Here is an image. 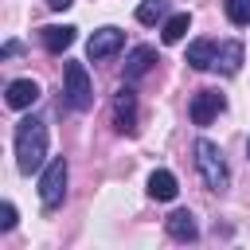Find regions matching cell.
Returning <instances> with one entry per match:
<instances>
[{
	"label": "cell",
	"mask_w": 250,
	"mask_h": 250,
	"mask_svg": "<svg viewBox=\"0 0 250 250\" xmlns=\"http://www.w3.org/2000/svg\"><path fill=\"white\" fill-rule=\"evenodd\" d=\"M47 156V125L39 117H23L16 125V164L20 172H39Z\"/></svg>",
	"instance_id": "6da1fadb"
},
{
	"label": "cell",
	"mask_w": 250,
	"mask_h": 250,
	"mask_svg": "<svg viewBox=\"0 0 250 250\" xmlns=\"http://www.w3.org/2000/svg\"><path fill=\"white\" fill-rule=\"evenodd\" d=\"M195 168H199V176H203V184H207L211 191H223V188H227V164H223V152H219V145H211L207 137L195 141Z\"/></svg>",
	"instance_id": "7a4b0ae2"
},
{
	"label": "cell",
	"mask_w": 250,
	"mask_h": 250,
	"mask_svg": "<svg viewBox=\"0 0 250 250\" xmlns=\"http://www.w3.org/2000/svg\"><path fill=\"white\" fill-rule=\"evenodd\" d=\"M39 199H43L47 211H55V207L66 199V160H62V156L47 160V168H43V176H39Z\"/></svg>",
	"instance_id": "3957f363"
},
{
	"label": "cell",
	"mask_w": 250,
	"mask_h": 250,
	"mask_svg": "<svg viewBox=\"0 0 250 250\" xmlns=\"http://www.w3.org/2000/svg\"><path fill=\"white\" fill-rule=\"evenodd\" d=\"M66 105L70 109H90L94 102V86H90V74L82 62H66Z\"/></svg>",
	"instance_id": "277c9868"
},
{
	"label": "cell",
	"mask_w": 250,
	"mask_h": 250,
	"mask_svg": "<svg viewBox=\"0 0 250 250\" xmlns=\"http://www.w3.org/2000/svg\"><path fill=\"white\" fill-rule=\"evenodd\" d=\"M125 47V31L121 27H98L94 35H90V43H86V55H90V62H105L109 55H117Z\"/></svg>",
	"instance_id": "5b68a950"
},
{
	"label": "cell",
	"mask_w": 250,
	"mask_h": 250,
	"mask_svg": "<svg viewBox=\"0 0 250 250\" xmlns=\"http://www.w3.org/2000/svg\"><path fill=\"white\" fill-rule=\"evenodd\" d=\"M223 105H227V98H223L219 90H199V94L191 98V121H195V125H211Z\"/></svg>",
	"instance_id": "8992f818"
},
{
	"label": "cell",
	"mask_w": 250,
	"mask_h": 250,
	"mask_svg": "<svg viewBox=\"0 0 250 250\" xmlns=\"http://www.w3.org/2000/svg\"><path fill=\"white\" fill-rule=\"evenodd\" d=\"M113 125H117L121 133H133V129H137V94H133L129 86H121L117 98H113Z\"/></svg>",
	"instance_id": "52a82bcc"
},
{
	"label": "cell",
	"mask_w": 250,
	"mask_h": 250,
	"mask_svg": "<svg viewBox=\"0 0 250 250\" xmlns=\"http://www.w3.org/2000/svg\"><path fill=\"white\" fill-rule=\"evenodd\" d=\"M8 105L12 109H27V105H35L39 102V82H31V78H16V82H8Z\"/></svg>",
	"instance_id": "ba28073f"
},
{
	"label": "cell",
	"mask_w": 250,
	"mask_h": 250,
	"mask_svg": "<svg viewBox=\"0 0 250 250\" xmlns=\"http://www.w3.org/2000/svg\"><path fill=\"white\" fill-rule=\"evenodd\" d=\"M152 62H156V47H133L129 59H125V78H129V82L145 78V74L152 70Z\"/></svg>",
	"instance_id": "9c48e42d"
},
{
	"label": "cell",
	"mask_w": 250,
	"mask_h": 250,
	"mask_svg": "<svg viewBox=\"0 0 250 250\" xmlns=\"http://www.w3.org/2000/svg\"><path fill=\"white\" fill-rule=\"evenodd\" d=\"M164 227H168V234H172L176 242H191V238L199 234V227H195V215H191V211H172V215L164 219Z\"/></svg>",
	"instance_id": "30bf717a"
},
{
	"label": "cell",
	"mask_w": 250,
	"mask_h": 250,
	"mask_svg": "<svg viewBox=\"0 0 250 250\" xmlns=\"http://www.w3.org/2000/svg\"><path fill=\"white\" fill-rule=\"evenodd\" d=\"M176 191H180V184H176V176H172L168 168H156V172L148 176V195H152V199L168 203V199H176Z\"/></svg>",
	"instance_id": "8fae6325"
},
{
	"label": "cell",
	"mask_w": 250,
	"mask_h": 250,
	"mask_svg": "<svg viewBox=\"0 0 250 250\" xmlns=\"http://www.w3.org/2000/svg\"><path fill=\"white\" fill-rule=\"evenodd\" d=\"M215 66H219L223 74H238V66H242V43H223V47H215Z\"/></svg>",
	"instance_id": "7c38bea8"
},
{
	"label": "cell",
	"mask_w": 250,
	"mask_h": 250,
	"mask_svg": "<svg viewBox=\"0 0 250 250\" xmlns=\"http://www.w3.org/2000/svg\"><path fill=\"white\" fill-rule=\"evenodd\" d=\"M188 62H191L195 70H211V66H215V43H211V39H195V43L188 47Z\"/></svg>",
	"instance_id": "4fadbf2b"
},
{
	"label": "cell",
	"mask_w": 250,
	"mask_h": 250,
	"mask_svg": "<svg viewBox=\"0 0 250 250\" xmlns=\"http://www.w3.org/2000/svg\"><path fill=\"white\" fill-rule=\"evenodd\" d=\"M43 43H47V51L59 55V51H66L74 43V27H66V23L62 27H43Z\"/></svg>",
	"instance_id": "5bb4252c"
},
{
	"label": "cell",
	"mask_w": 250,
	"mask_h": 250,
	"mask_svg": "<svg viewBox=\"0 0 250 250\" xmlns=\"http://www.w3.org/2000/svg\"><path fill=\"white\" fill-rule=\"evenodd\" d=\"M188 27H191V16H188V12H180V16L164 20V31H160V35H164V43H180Z\"/></svg>",
	"instance_id": "9a60e30c"
},
{
	"label": "cell",
	"mask_w": 250,
	"mask_h": 250,
	"mask_svg": "<svg viewBox=\"0 0 250 250\" xmlns=\"http://www.w3.org/2000/svg\"><path fill=\"white\" fill-rule=\"evenodd\" d=\"M164 12H168V0H145L137 8V20L141 23H156V20H164Z\"/></svg>",
	"instance_id": "2e32d148"
},
{
	"label": "cell",
	"mask_w": 250,
	"mask_h": 250,
	"mask_svg": "<svg viewBox=\"0 0 250 250\" xmlns=\"http://www.w3.org/2000/svg\"><path fill=\"white\" fill-rule=\"evenodd\" d=\"M227 20L230 23H250V0H227Z\"/></svg>",
	"instance_id": "e0dca14e"
},
{
	"label": "cell",
	"mask_w": 250,
	"mask_h": 250,
	"mask_svg": "<svg viewBox=\"0 0 250 250\" xmlns=\"http://www.w3.org/2000/svg\"><path fill=\"white\" fill-rule=\"evenodd\" d=\"M12 227H16V207L4 203V207H0V230H12Z\"/></svg>",
	"instance_id": "ac0fdd59"
},
{
	"label": "cell",
	"mask_w": 250,
	"mask_h": 250,
	"mask_svg": "<svg viewBox=\"0 0 250 250\" xmlns=\"http://www.w3.org/2000/svg\"><path fill=\"white\" fill-rule=\"evenodd\" d=\"M74 0H47V8H55V12H62V8H70Z\"/></svg>",
	"instance_id": "d6986e66"
},
{
	"label": "cell",
	"mask_w": 250,
	"mask_h": 250,
	"mask_svg": "<svg viewBox=\"0 0 250 250\" xmlns=\"http://www.w3.org/2000/svg\"><path fill=\"white\" fill-rule=\"evenodd\" d=\"M246 156H250V141H246Z\"/></svg>",
	"instance_id": "ffe728a7"
}]
</instances>
